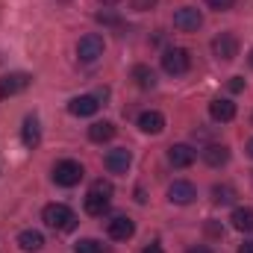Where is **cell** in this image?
<instances>
[{
	"instance_id": "1",
	"label": "cell",
	"mask_w": 253,
	"mask_h": 253,
	"mask_svg": "<svg viewBox=\"0 0 253 253\" xmlns=\"http://www.w3.org/2000/svg\"><path fill=\"white\" fill-rule=\"evenodd\" d=\"M109 197H112V183H106V180L91 183V189L85 194V212L94 218H103V212L109 209Z\"/></svg>"
},
{
	"instance_id": "2",
	"label": "cell",
	"mask_w": 253,
	"mask_h": 253,
	"mask_svg": "<svg viewBox=\"0 0 253 253\" xmlns=\"http://www.w3.org/2000/svg\"><path fill=\"white\" fill-rule=\"evenodd\" d=\"M42 221L50 227V230H71L74 224H77V215L65 206V203H50V206H44V212H42Z\"/></svg>"
},
{
	"instance_id": "3",
	"label": "cell",
	"mask_w": 253,
	"mask_h": 253,
	"mask_svg": "<svg viewBox=\"0 0 253 253\" xmlns=\"http://www.w3.org/2000/svg\"><path fill=\"white\" fill-rule=\"evenodd\" d=\"M83 174H85L83 165L74 162V159H62V162L53 165V183H56V186H65V189L77 186V183L83 180Z\"/></svg>"
},
{
	"instance_id": "4",
	"label": "cell",
	"mask_w": 253,
	"mask_h": 253,
	"mask_svg": "<svg viewBox=\"0 0 253 253\" xmlns=\"http://www.w3.org/2000/svg\"><path fill=\"white\" fill-rule=\"evenodd\" d=\"M103 47H106V44H103V36L88 33V36H83V39L77 42V56H80V62L91 65L103 56Z\"/></svg>"
},
{
	"instance_id": "5",
	"label": "cell",
	"mask_w": 253,
	"mask_h": 253,
	"mask_svg": "<svg viewBox=\"0 0 253 253\" xmlns=\"http://www.w3.org/2000/svg\"><path fill=\"white\" fill-rule=\"evenodd\" d=\"M162 68H165V74H171V77H180V74H186L191 68V56L186 47H171V50H165V56H162Z\"/></svg>"
},
{
	"instance_id": "6",
	"label": "cell",
	"mask_w": 253,
	"mask_h": 253,
	"mask_svg": "<svg viewBox=\"0 0 253 253\" xmlns=\"http://www.w3.org/2000/svg\"><path fill=\"white\" fill-rule=\"evenodd\" d=\"M212 53L221 59V62H233L239 56V39L233 33H221L212 39Z\"/></svg>"
},
{
	"instance_id": "7",
	"label": "cell",
	"mask_w": 253,
	"mask_h": 253,
	"mask_svg": "<svg viewBox=\"0 0 253 253\" xmlns=\"http://www.w3.org/2000/svg\"><path fill=\"white\" fill-rule=\"evenodd\" d=\"M174 27L183 30V33H197V30L203 27V15H200V9H194V6H183V9H177V12H174Z\"/></svg>"
},
{
	"instance_id": "8",
	"label": "cell",
	"mask_w": 253,
	"mask_h": 253,
	"mask_svg": "<svg viewBox=\"0 0 253 253\" xmlns=\"http://www.w3.org/2000/svg\"><path fill=\"white\" fill-rule=\"evenodd\" d=\"M106 233H109V239H115V242H126V239H132L135 224H132V218H126V215H115V218L106 224Z\"/></svg>"
},
{
	"instance_id": "9",
	"label": "cell",
	"mask_w": 253,
	"mask_h": 253,
	"mask_svg": "<svg viewBox=\"0 0 253 253\" xmlns=\"http://www.w3.org/2000/svg\"><path fill=\"white\" fill-rule=\"evenodd\" d=\"M97 109H100V103H97L94 94H80V97H74V100L68 103V112L77 115V118H91Z\"/></svg>"
},
{
	"instance_id": "10",
	"label": "cell",
	"mask_w": 253,
	"mask_h": 253,
	"mask_svg": "<svg viewBox=\"0 0 253 253\" xmlns=\"http://www.w3.org/2000/svg\"><path fill=\"white\" fill-rule=\"evenodd\" d=\"M27 85H30V74H6V77L0 80V97H3V100H6V97H15V94H21Z\"/></svg>"
},
{
	"instance_id": "11",
	"label": "cell",
	"mask_w": 253,
	"mask_h": 253,
	"mask_svg": "<svg viewBox=\"0 0 253 253\" xmlns=\"http://www.w3.org/2000/svg\"><path fill=\"white\" fill-rule=\"evenodd\" d=\"M129 162H132V156H129V150H126V147H115V150H109V153H106V159H103L106 171H112V174H126Z\"/></svg>"
},
{
	"instance_id": "12",
	"label": "cell",
	"mask_w": 253,
	"mask_h": 253,
	"mask_svg": "<svg viewBox=\"0 0 253 253\" xmlns=\"http://www.w3.org/2000/svg\"><path fill=\"white\" fill-rule=\"evenodd\" d=\"M209 118H212V121H218V124L233 121V118H236V103H233V100H227V97L212 100V103H209Z\"/></svg>"
},
{
	"instance_id": "13",
	"label": "cell",
	"mask_w": 253,
	"mask_h": 253,
	"mask_svg": "<svg viewBox=\"0 0 253 253\" xmlns=\"http://www.w3.org/2000/svg\"><path fill=\"white\" fill-rule=\"evenodd\" d=\"M194 197H197V191H194V186L186 183V180H177V183H171V189H168V200L177 203V206H189Z\"/></svg>"
},
{
	"instance_id": "14",
	"label": "cell",
	"mask_w": 253,
	"mask_h": 253,
	"mask_svg": "<svg viewBox=\"0 0 253 253\" xmlns=\"http://www.w3.org/2000/svg\"><path fill=\"white\" fill-rule=\"evenodd\" d=\"M21 141H24V147H39V141H42V126H39V118L36 115H30V118H24V126H21Z\"/></svg>"
},
{
	"instance_id": "15",
	"label": "cell",
	"mask_w": 253,
	"mask_h": 253,
	"mask_svg": "<svg viewBox=\"0 0 253 253\" xmlns=\"http://www.w3.org/2000/svg\"><path fill=\"white\" fill-rule=\"evenodd\" d=\"M194 150H191L189 144H171L168 147V162L174 165V168H189L191 162H194Z\"/></svg>"
},
{
	"instance_id": "16",
	"label": "cell",
	"mask_w": 253,
	"mask_h": 253,
	"mask_svg": "<svg viewBox=\"0 0 253 253\" xmlns=\"http://www.w3.org/2000/svg\"><path fill=\"white\" fill-rule=\"evenodd\" d=\"M138 126H141V132L159 135V132L165 129V115H162V112H156V109H150V112H141V115H138Z\"/></svg>"
},
{
	"instance_id": "17",
	"label": "cell",
	"mask_w": 253,
	"mask_h": 253,
	"mask_svg": "<svg viewBox=\"0 0 253 253\" xmlns=\"http://www.w3.org/2000/svg\"><path fill=\"white\" fill-rule=\"evenodd\" d=\"M203 162L212 165V168L227 165V162H230V147H227V144H209V147L203 150Z\"/></svg>"
},
{
	"instance_id": "18",
	"label": "cell",
	"mask_w": 253,
	"mask_h": 253,
	"mask_svg": "<svg viewBox=\"0 0 253 253\" xmlns=\"http://www.w3.org/2000/svg\"><path fill=\"white\" fill-rule=\"evenodd\" d=\"M18 248L24 253H36L44 248V236L39 233V230H24V233H18Z\"/></svg>"
},
{
	"instance_id": "19",
	"label": "cell",
	"mask_w": 253,
	"mask_h": 253,
	"mask_svg": "<svg viewBox=\"0 0 253 253\" xmlns=\"http://www.w3.org/2000/svg\"><path fill=\"white\" fill-rule=\"evenodd\" d=\"M88 138L97 141V144L112 141V138H115V124H109V121H94V124L88 126Z\"/></svg>"
},
{
	"instance_id": "20",
	"label": "cell",
	"mask_w": 253,
	"mask_h": 253,
	"mask_svg": "<svg viewBox=\"0 0 253 253\" xmlns=\"http://www.w3.org/2000/svg\"><path fill=\"white\" fill-rule=\"evenodd\" d=\"M233 227L239 230V233H253V209L248 206H239V209H233Z\"/></svg>"
},
{
	"instance_id": "21",
	"label": "cell",
	"mask_w": 253,
	"mask_h": 253,
	"mask_svg": "<svg viewBox=\"0 0 253 253\" xmlns=\"http://www.w3.org/2000/svg\"><path fill=\"white\" fill-rule=\"evenodd\" d=\"M132 80H135L138 88H153V85H156V74H153L147 65H135V68H132Z\"/></svg>"
},
{
	"instance_id": "22",
	"label": "cell",
	"mask_w": 253,
	"mask_h": 253,
	"mask_svg": "<svg viewBox=\"0 0 253 253\" xmlns=\"http://www.w3.org/2000/svg\"><path fill=\"white\" fill-rule=\"evenodd\" d=\"M212 200L221 203V206H227V203L236 200V189H233V186H215V189H212Z\"/></svg>"
},
{
	"instance_id": "23",
	"label": "cell",
	"mask_w": 253,
	"mask_h": 253,
	"mask_svg": "<svg viewBox=\"0 0 253 253\" xmlns=\"http://www.w3.org/2000/svg\"><path fill=\"white\" fill-rule=\"evenodd\" d=\"M74 253H103V245H100L97 239H80L77 248H74Z\"/></svg>"
},
{
	"instance_id": "24",
	"label": "cell",
	"mask_w": 253,
	"mask_h": 253,
	"mask_svg": "<svg viewBox=\"0 0 253 253\" xmlns=\"http://www.w3.org/2000/svg\"><path fill=\"white\" fill-rule=\"evenodd\" d=\"M233 3L236 0H206V6L215 9V12H227V9H233Z\"/></svg>"
},
{
	"instance_id": "25",
	"label": "cell",
	"mask_w": 253,
	"mask_h": 253,
	"mask_svg": "<svg viewBox=\"0 0 253 253\" xmlns=\"http://www.w3.org/2000/svg\"><path fill=\"white\" fill-rule=\"evenodd\" d=\"M156 6V0H132V9L135 12H147V9H153Z\"/></svg>"
},
{
	"instance_id": "26",
	"label": "cell",
	"mask_w": 253,
	"mask_h": 253,
	"mask_svg": "<svg viewBox=\"0 0 253 253\" xmlns=\"http://www.w3.org/2000/svg\"><path fill=\"white\" fill-rule=\"evenodd\" d=\"M242 88H245V80L242 77H233L230 80V91H242Z\"/></svg>"
},
{
	"instance_id": "27",
	"label": "cell",
	"mask_w": 253,
	"mask_h": 253,
	"mask_svg": "<svg viewBox=\"0 0 253 253\" xmlns=\"http://www.w3.org/2000/svg\"><path fill=\"white\" fill-rule=\"evenodd\" d=\"M186 253H212V251H209L206 245H194V248H189Z\"/></svg>"
},
{
	"instance_id": "28",
	"label": "cell",
	"mask_w": 253,
	"mask_h": 253,
	"mask_svg": "<svg viewBox=\"0 0 253 253\" xmlns=\"http://www.w3.org/2000/svg\"><path fill=\"white\" fill-rule=\"evenodd\" d=\"M239 253H253V242H245V245H239Z\"/></svg>"
},
{
	"instance_id": "29",
	"label": "cell",
	"mask_w": 253,
	"mask_h": 253,
	"mask_svg": "<svg viewBox=\"0 0 253 253\" xmlns=\"http://www.w3.org/2000/svg\"><path fill=\"white\" fill-rule=\"evenodd\" d=\"M141 253H162V248H159V245H150V248H144Z\"/></svg>"
},
{
	"instance_id": "30",
	"label": "cell",
	"mask_w": 253,
	"mask_h": 253,
	"mask_svg": "<svg viewBox=\"0 0 253 253\" xmlns=\"http://www.w3.org/2000/svg\"><path fill=\"white\" fill-rule=\"evenodd\" d=\"M103 6H115V3H121V0H100Z\"/></svg>"
},
{
	"instance_id": "31",
	"label": "cell",
	"mask_w": 253,
	"mask_h": 253,
	"mask_svg": "<svg viewBox=\"0 0 253 253\" xmlns=\"http://www.w3.org/2000/svg\"><path fill=\"white\" fill-rule=\"evenodd\" d=\"M248 153H251V156H253V138H251V141H248Z\"/></svg>"
},
{
	"instance_id": "32",
	"label": "cell",
	"mask_w": 253,
	"mask_h": 253,
	"mask_svg": "<svg viewBox=\"0 0 253 253\" xmlns=\"http://www.w3.org/2000/svg\"><path fill=\"white\" fill-rule=\"evenodd\" d=\"M251 65H253V50H251Z\"/></svg>"
}]
</instances>
